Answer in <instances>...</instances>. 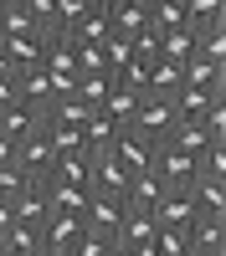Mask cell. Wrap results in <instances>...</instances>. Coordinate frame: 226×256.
<instances>
[{"mask_svg": "<svg viewBox=\"0 0 226 256\" xmlns=\"http://www.w3.org/2000/svg\"><path fill=\"white\" fill-rule=\"evenodd\" d=\"M154 251H159V256H190V226L154 230Z\"/></svg>", "mask_w": 226, "mask_h": 256, "instance_id": "obj_27", "label": "cell"}, {"mask_svg": "<svg viewBox=\"0 0 226 256\" xmlns=\"http://www.w3.org/2000/svg\"><path fill=\"white\" fill-rule=\"evenodd\" d=\"M190 195H195V216L226 220V180H195Z\"/></svg>", "mask_w": 226, "mask_h": 256, "instance_id": "obj_16", "label": "cell"}, {"mask_svg": "<svg viewBox=\"0 0 226 256\" xmlns=\"http://www.w3.org/2000/svg\"><path fill=\"white\" fill-rule=\"evenodd\" d=\"M11 6H21V0H0V10H11Z\"/></svg>", "mask_w": 226, "mask_h": 256, "instance_id": "obj_38", "label": "cell"}, {"mask_svg": "<svg viewBox=\"0 0 226 256\" xmlns=\"http://www.w3.org/2000/svg\"><path fill=\"white\" fill-rule=\"evenodd\" d=\"M93 6H98L103 16H108V26H113V20H118V16H129V10L139 6V0H93Z\"/></svg>", "mask_w": 226, "mask_h": 256, "instance_id": "obj_33", "label": "cell"}, {"mask_svg": "<svg viewBox=\"0 0 226 256\" xmlns=\"http://www.w3.org/2000/svg\"><path fill=\"white\" fill-rule=\"evenodd\" d=\"M77 236H82V220L77 216H47V220H41V246L57 251V256H67Z\"/></svg>", "mask_w": 226, "mask_h": 256, "instance_id": "obj_12", "label": "cell"}, {"mask_svg": "<svg viewBox=\"0 0 226 256\" xmlns=\"http://www.w3.org/2000/svg\"><path fill=\"white\" fill-rule=\"evenodd\" d=\"M195 56H205L211 67H226V20H221V26L195 31Z\"/></svg>", "mask_w": 226, "mask_h": 256, "instance_id": "obj_25", "label": "cell"}, {"mask_svg": "<svg viewBox=\"0 0 226 256\" xmlns=\"http://www.w3.org/2000/svg\"><path fill=\"white\" fill-rule=\"evenodd\" d=\"M0 251H6V256H36L41 251V226H11L6 230V236H0Z\"/></svg>", "mask_w": 226, "mask_h": 256, "instance_id": "obj_21", "label": "cell"}, {"mask_svg": "<svg viewBox=\"0 0 226 256\" xmlns=\"http://www.w3.org/2000/svg\"><path fill=\"white\" fill-rule=\"evenodd\" d=\"M154 174L164 180V190H185L200 180V159L175 148V144H154Z\"/></svg>", "mask_w": 226, "mask_h": 256, "instance_id": "obj_1", "label": "cell"}, {"mask_svg": "<svg viewBox=\"0 0 226 256\" xmlns=\"http://www.w3.org/2000/svg\"><path fill=\"white\" fill-rule=\"evenodd\" d=\"M211 102H226V98H211V92H200V88H180L175 98H170V113H175V128H185V123H200L205 118V108Z\"/></svg>", "mask_w": 226, "mask_h": 256, "instance_id": "obj_13", "label": "cell"}, {"mask_svg": "<svg viewBox=\"0 0 226 256\" xmlns=\"http://www.w3.org/2000/svg\"><path fill=\"white\" fill-rule=\"evenodd\" d=\"M175 92H180V62H164V56H154L144 98H175Z\"/></svg>", "mask_w": 226, "mask_h": 256, "instance_id": "obj_19", "label": "cell"}, {"mask_svg": "<svg viewBox=\"0 0 226 256\" xmlns=\"http://www.w3.org/2000/svg\"><path fill=\"white\" fill-rule=\"evenodd\" d=\"M88 164H93V154H62V159H57V169H52V180L88 184Z\"/></svg>", "mask_w": 226, "mask_h": 256, "instance_id": "obj_26", "label": "cell"}, {"mask_svg": "<svg viewBox=\"0 0 226 256\" xmlns=\"http://www.w3.org/2000/svg\"><path fill=\"white\" fill-rule=\"evenodd\" d=\"M31 134H41V108H31V102H11V108H0V138L21 144V138H31Z\"/></svg>", "mask_w": 226, "mask_h": 256, "instance_id": "obj_10", "label": "cell"}, {"mask_svg": "<svg viewBox=\"0 0 226 256\" xmlns=\"http://www.w3.org/2000/svg\"><path fill=\"white\" fill-rule=\"evenodd\" d=\"M16 92H21V102H31V108L47 113L57 102V77L47 67H26V72H16Z\"/></svg>", "mask_w": 226, "mask_h": 256, "instance_id": "obj_8", "label": "cell"}, {"mask_svg": "<svg viewBox=\"0 0 226 256\" xmlns=\"http://www.w3.org/2000/svg\"><path fill=\"white\" fill-rule=\"evenodd\" d=\"M226 20V0H185V26L205 31V26H221Z\"/></svg>", "mask_w": 226, "mask_h": 256, "instance_id": "obj_23", "label": "cell"}, {"mask_svg": "<svg viewBox=\"0 0 226 256\" xmlns=\"http://www.w3.org/2000/svg\"><path fill=\"white\" fill-rule=\"evenodd\" d=\"M108 251H113V241H108V236H98V230L82 226V236L72 241V251H67V256H108Z\"/></svg>", "mask_w": 226, "mask_h": 256, "instance_id": "obj_28", "label": "cell"}, {"mask_svg": "<svg viewBox=\"0 0 226 256\" xmlns=\"http://www.w3.org/2000/svg\"><path fill=\"white\" fill-rule=\"evenodd\" d=\"M159 56H164V62H180V67H185V62L195 56V31H190V26L164 31V36H159Z\"/></svg>", "mask_w": 226, "mask_h": 256, "instance_id": "obj_24", "label": "cell"}, {"mask_svg": "<svg viewBox=\"0 0 226 256\" xmlns=\"http://www.w3.org/2000/svg\"><path fill=\"white\" fill-rule=\"evenodd\" d=\"M0 256H6V251H0Z\"/></svg>", "mask_w": 226, "mask_h": 256, "instance_id": "obj_41", "label": "cell"}, {"mask_svg": "<svg viewBox=\"0 0 226 256\" xmlns=\"http://www.w3.org/2000/svg\"><path fill=\"white\" fill-rule=\"evenodd\" d=\"M200 180H226V144H211L200 154Z\"/></svg>", "mask_w": 226, "mask_h": 256, "instance_id": "obj_30", "label": "cell"}, {"mask_svg": "<svg viewBox=\"0 0 226 256\" xmlns=\"http://www.w3.org/2000/svg\"><path fill=\"white\" fill-rule=\"evenodd\" d=\"M62 36H67L72 46H108V36H113V26H108V16H103V10L93 6L88 16H77L72 26H62Z\"/></svg>", "mask_w": 226, "mask_h": 256, "instance_id": "obj_9", "label": "cell"}, {"mask_svg": "<svg viewBox=\"0 0 226 256\" xmlns=\"http://www.w3.org/2000/svg\"><path fill=\"white\" fill-rule=\"evenodd\" d=\"M195 220V195H190V184L185 190H164L159 205H154V226L159 230H175V226H190Z\"/></svg>", "mask_w": 226, "mask_h": 256, "instance_id": "obj_6", "label": "cell"}, {"mask_svg": "<svg viewBox=\"0 0 226 256\" xmlns=\"http://www.w3.org/2000/svg\"><path fill=\"white\" fill-rule=\"evenodd\" d=\"M159 195H164V180L149 169V174H134V180H129V190H123V205H129V210H139V216H154Z\"/></svg>", "mask_w": 226, "mask_h": 256, "instance_id": "obj_11", "label": "cell"}, {"mask_svg": "<svg viewBox=\"0 0 226 256\" xmlns=\"http://www.w3.org/2000/svg\"><path fill=\"white\" fill-rule=\"evenodd\" d=\"M11 102H21V92H16V72H0V108H11Z\"/></svg>", "mask_w": 226, "mask_h": 256, "instance_id": "obj_34", "label": "cell"}, {"mask_svg": "<svg viewBox=\"0 0 226 256\" xmlns=\"http://www.w3.org/2000/svg\"><path fill=\"white\" fill-rule=\"evenodd\" d=\"M108 154H113L123 169H129V174H149V169H154V144H149V138H139L134 128H118V138H113Z\"/></svg>", "mask_w": 226, "mask_h": 256, "instance_id": "obj_5", "label": "cell"}, {"mask_svg": "<svg viewBox=\"0 0 226 256\" xmlns=\"http://www.w3.org/2000/svg\"><path fill=\"white\" fill-rule=\"evenodd\" d=\"M123 216H129V205H123V195H98V190H88V205H82V226L98 230V236H118Z\"/></svg>", "mask_w": 226, "mask_h": 256, "instance_id": "obj_3", "label": "cell"}, {"mask_svg": "<svg viewBox=\"0 0 226 256\" xmlns=\"http://www.w3.org/2000/svg\"><path fill=\"white\" fill-rule=\"evenodd\" d=\"M108 256H129V251H123V246H113V251H108Z\"/></svg>", "mask_w": 226, "mask_h": 256, "instance_id": "obj_39", "label": "cell"}, {"mask_svg": "<svg viewBox=\"0 0 226 256\" xmlns=\"http://www.w3.org/2000/svg\"><path fill=\"white\" fill-rule=\"evenodd\" d=\"M154 216H139V210H129L123 216V226H118V236H113V246H123V251H134V246H149L154 241Z\"/></svg>", "mask_w": 226, "mask_h": 256, "instance_id": "obj_17", "label": "cell"}, {"mask_svg": "<svg viewBox=\"0 0 226 256\" xmlns=\"http://www.w3.org/2000/svg\"><path fill=\"white\" fill-rule=\"evenodd\" d=\"M26 31H36V26H31V16H26V6L0 10V36H26Z\"/></svg>", "mask_w": 226, "mask_h": 256, "instance_id": "obj_29", "label": "cell"}, {"mask_svg": "<svg viewBox=\"0 0 226 256\" xmlns=\"http://www.w3.org/2000/svg\"><path fill=\"white\" fill-rule=\"evenodd\" d=\"M11 159H16V144H11V138H0V169H11Z\"/></svg>", "mask_w": 226, "mask_h": 256, "instance_id": "obj_35", "label": "cell"}, {"mask_svg": "<svg viewBox=\"0 0 226 256\" xmlns=\"http://www.w3.org/2000/svg\"><path fill=\"white\" fill-rule=\"evenodd\" d=\"M129 128H134L139 138H149V144H164V138L175 134V113H170V98H144Z\"/></svg>", "mask_w": 226, "mask_h": 256, "instance_id": "obj_4", "label": "cell"}, {"mask_svg": "<svg viewBox=\"0 0 226 256\" xmlns=\"http://www.w3.org/2000/svg\"><path fill=\"white\" fill-rule=\"evenodd\" d=\"M113 138H118V123L108 118V113H88V123H82V148H88V154H108L113 148Z\"/></svg>", "mask_w": 226, "mask_h": 256, "instance_id": "obj_15", "label": "cell"}, {"mask_svg": "<svg viewBox=\"0 0 226 256\" xmlns=\"http://www.w3.org/2000/svg\"><path fill=\"white\" fill-rule=\"evenodd\" d=\"M72 92H77L82 102H88V108H103V98L113 92V72H77Z\"/></svg>", "mask_w": 226, "mask_h": 256, "instance_id": "obj_22", "label": "cell"}, {"mask_svg": "<svg viewBox=\"0 0 226 256\" xmlns=\"http://www.w3.org/2000/svg\"><path fill=\"white\" fill-rule=\"evenodd\" d=\"M11 164H16L31 184H41V180H52V169H57V148L47 144V134H31V138L16 144V159H11Z\"/></svg>", "mask_w": 226, "mask_h": 256, "instance_id": "obj_2", "label": "cell"}, {"mask_svg": "<svg viewBox=\"0 0 226 256\" xmlns=\"http://www.w3.org/2000/svg\"><path fill=\"white\" fill-rule=\"evenodd\" d=\"M0 72H11V62H6V52H0Z\"/></svg>", "mask_w": 226, "mask_h": 256, "instance_id": "obj_37", "label": "cell"}, {"mask_svg": "<svg viewBox=\"0 0 226 256\" xmlns=\"http://www.w3.org/2000/svg\"><path fill=\"white\" fill-rule=\"evenodd\" d=\"M26 184H31V180H26V174H21V169H16V164H11V169H0V200H16V195H21V190H26Z\"/></svg>", "mask_w": 226, "mask_h": 256, "instance_id": "obj_31", "label": "cell"}, {"mask_svg": "<svg viewBox=\"0 0 226 256\" xmlns=\"http://www.w3.org/2000/svg\"><path fill=\"white\" fill-rule=\"evenodd\" d=\"M139 6H144V10H154V6H164V0H139Z\"/></svg>", "mask_w": 226, "mask_h": 256, "instance_id": "obj_36", "label": "cell"}, {"mask_svg": "<svg viewBox=\"0 0 226 256\" xmlns=\"http://www.w3.org/2000/svg\"><path fill=\"white\" fill-rule=\"evenodd\" d=\"M72 52H77V72H108L103 46H72Z\"/></svg>", "mask_w": 226, "mask_h": 256, "instance_id": "obj_32", "label": "cell"}, {"mask_svg": "<svg viewBox=\"0 0 226 256\" xmlns=\"http://www.w3.org/2000/svg\"><path fill=\"white\" fill-rule=\"evenodd\" d=\"M11 210H16L21 226H41V220L52 216V205H47V180H41V184H26V190L11 200Z\"/></svg>", "mask_w": 226, "mask_h": 256, "instance_id": "obj_14", "label": "cell"}, {"mask_svg": "<svg viewBox=\"0 0 226 256\" xmlns=\"http://www.w3.org/2000/svg\"><path fill=\"white\" fill-rule=\"evenodd\" d=\"M36 256H57V251H47V246H41V251H36Z\"/></svg>", "mask_w": 226, "mask_h": 256, "instance_id": "obj_40", "label": "cell"}, {"mask_svg": "<svg viewBox=\"0 0 226 256\" xmlns=\"http://www.w3.org/2000/svg\"><path fill=\"white\" fill-rule=\"evenodd\" d=\"M88 113H93V108H88V102H82L77 92H62V98L52 102V108L41 113V123H62V128H82V123H88Z\"/></svg>", "mask_w": 226, "mask_h": 256, "instance_id": "obj_18", "label": "cell"}, {"mask_svg": "<svg viewBox=\"0 0 226 256\" xmlns=\"http://www.w3.org/2000/svg\"><path fill=\"white\" fill-rule=\"evenodd\" d=\"M139 102H144L139 92H129V88H118V82H113V92L103 98V108H98V113H108L118 128H129V123H134V113H139Z\"/></svg>", "mask_w": 226, "mask_h": 256, "instance_id": "obj_20", "label": "cell"}, {"mask_svg": "<svg viewBox=\"0 0 226 256\" xmlns=\"http://www.w3.org/2000/svg\"><path fill=\"white\" fill-rule=\"evenodd\" d=\"M0 52H6L11 72H26V67H41V56H47V36H41V31H26V36H0Z\"/></svg>", "mask_w": 226, "mask_h": 256, "instance_id": "obj_7", "label": "cell"}]
</instances>
